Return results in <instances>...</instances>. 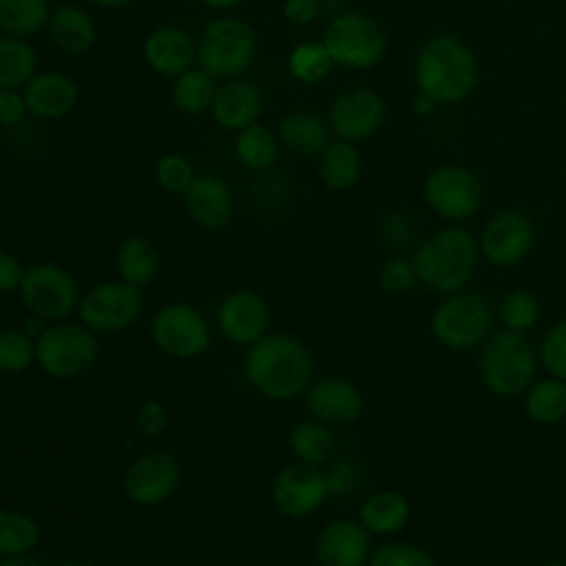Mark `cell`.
<instances>
[{
    "label": "cell",
    "instance_id": "1",
    "mask_svg": "<svg viewBox=\"0 0 566 566\" xmlns=\"http://www.w3.org/2000/svg\"><path fill=\"white\" fill-rule=\"evenodd\" d=\"M243 376L263 398L274 402L298 400L314 382V356L298 336L268 332L245 347Z\"/></svg>",
    "mask_w": 566,
    "mask_h": 566
},
{
    "label": "cell",
    "instance_id": "2",
    "mask_svg": "<svg viewBox=\"0 0 566 566\" xmlns=\"http://www.w3.org/2000/svg\"><path fill=\"white\" fill-rule=\"evenodd\" d=\"M413 82L420 93L440 106L460 104L480 84V64L473 49L453 33L429 35L413 57Z\"/></svg>",
    "mask_w": 566,
    "mask_h": 566
},
{
    "label": "cell",
    "instance_id": "3",
    "mask_svg": "<svg viewBox=\"0 0 566 566\" xmlns=\"http://www.w3.org/2000/svg\"><path fill=\"white\" fill-rule=\"evenodd\" d=\"M418 283L438 294H453L469 285L480 261V245L471 230L447 226L424 237L413 250Z\"/></svg>",
    "mask_w": 566,
    "mask_h": 566
},
{
    "label": "cell",
    "instance_id": "4",
    "mask_svg": "<svg viewBox=\"0 0 566 566\" xmlns=\"http://www.w3.org/2000/svg\"><path fill=\"white\" fill-rule=\"evenodd\" d=\"M537 363V349L524 332L500 329L484 340L480 349L478 371L491 394L500 398H511L528 389Z\"/></svg>",
    "mask_w": 566,
    "mask_h": 566
},
{
    "label": "cell",
    "instance_id": "5",
    "mask_svg": "<svg viewBox=\"0 0 566 566\" xmlns=\"http://www.w3.org/2000/svg\"><path fill=\"white\" fill-rule=\"evenodd\" d=\"M256 31L232 13L212 18L197 35V66L214 80L241 77L256 57Z\"/></svg>",
    "mask_w": 566,
    "mask_h": 566
},
{
    "label": "cell",
    "instance_id": "6",
    "mask_svg": "<svg viewBox=\"0 0 566 566\" xmlns=\"http://www.w3.org/2000/svg\"><path fill=\"white\" fill-rule=\"evenodd\" d=\"M495 310L491 301L478 292H453L436 305L431 314L433 338L453 352H469L482 347L493 334Z\"/></svg>",
    "mask_w": 566,
    "mask_h": 566
},
{
    "label": "cell",
    "instance_id": "7",
    "mask_svg": "<svg viewBox=\"0 0 566 566\" xmlns=\"http://www.w3.org/2000/svg\"><path fill=\"white\" fill-rule=\"evenodd\" d=\"M334 66L347 71L374 69L387 49L382 27L363 11H338L332 13L321 35Z\"/></svg>",
    "mask_w": 566,
    "mask_h": 566
},
{
    "label": "cell",
    "instance_id": "8",
    "mask_svg": "<svg viewBox=\"0 0 566 566\" xmlns=\"http://www.w3.org/2000/svg\"><path fill=\"white\" fill-rule=\"evenodd\" d=\"M97 356V334L80 321L49 323L35 338V365L55 380H73L86 374Z\"/></svg>",
    "mask_w": 566,
    "mask_h": 566
},
{
    "label": "cell",
    "instance_id": "9",
    "mask_svg": "<svg viewBox=\"0 0 566 566\" xmlns=\"http://www.w3.org/2000/svg\"><path fill=\"white\" fill-rule=\"evenodd\" d=\"M18 296L27 314L38 316L44 323H57L77 312L82 292L75 276L64 265L40 261L24 270Z\"/></svg>",
    "mask_w": 566,
    "mask_h": 566
},
{
    "label": "cell",
    "instance_id": "10",
    "mask_svg": "<svg viewBox=\"0 0 566 566\" xmlns=\"http://www.w3.org/2000/svg\"><path fill=\"white\" fill-rule=\"evenodd\" d=\"M148 334L153 345L172 360H195L212 343V329L203 312L186 301H170L157 307Z\"/></svg>",
    "mask_w": 566,
    "mask_h": 566
},
{
    "label": "cell",
    "instance_id": "11",
    "mask_svg": "<svg viewBox=\"0 0 566 566\" xmlns=\"http://www.w3.org/2000/svg\"><path fill=\"white\" fill-rule=\"evenodd\" d=\"M144 314L142 290L122 281H102L86 287L80 296L77 316L91 332L119 334L130 329Z\"/></svg>",
    "mask_w": 566,
    "mask_h": 566
},
{
    "label": "cell",
    "instance_id": "12",
    "mask_svg": "<svg viewBox=\"0 0 566 566\" xmlns=\"http://www.w3.org/2000/svg\"><path fill=\"white\" fill-rule=\"evenodd\" d=\"M482 195L480 177L460 164H440L422 181L424 203L453 223L471 219L482 206Z\"/></svg>",
    "mask_w": 566,
    "mask_h": 566
},
{
    "label": "cell",
    "instance_id": "13",
    "mask_svg": "<svg viewBox=\"0 0 566 566\" xmlns=\"http://www.w3.org/2000/svg\"><path fill=\"white\" fill-rule=\"evenodd\" d=\"M327 497L329 486L325 469L296 460L279 469L270 486L272 506L279 515L290 520H303L314 515Z\"/></svg>",
    "mask_w": 566,
    "mask_h": 566
},
{
    "label": "cell",
    "instance_id": "14",
    "mask_svg": "<svg viewBox=\"0 0 566 566\" xmlns=\"http://www.w3.org/2000/svg\"><path fill=\"white\" fill-rule=\"evenodd\" d=\"M387 117L385 97L371 86H349L340 91L327 108V124L336 139L360 144L374 137Z\"/></svg>",
    "mask_w": 566,
    "mask_h": 566
},
{
    "label": "cell",
    "instance_id": "15",
    "mask_svg": "<svg viewBox=\"0 0 566 566\" xmlns=\"http://www.w3.org/2000/svg\"><path fill=\"white\" fill-rule=\"evenodd\" d=\"M480 256L495 268H515L535 245V226L528 214L515 208H502L491 214L478 239Z\"/></svg>",
    "mask_w": 566,
    "mask_h": 566
},
{
    "label": "cell",
    "instance_id": "16",
    "mask_svg": "<svg viewBox=\"0 0 566 566\" xmlns=\"http://www.w3.org/2000/svg\"><path fill=\"white\" fill-rule=\"evenodd\" d=\"M122 484L133 504L159 506L177 493L181 484V467L172 453L150 449L128 462Z\"/></svg>",
    "mask_w": 566,
    "mask_h": 566
},
{
    "label": "cell",
    "instance_id": "17",
    "mask_svg": "<svg viewBox=\"0 0 566 566\" xmlns=\"http://www.w3.org/2000/svg\"><path fill=\"white\" fill-rule=\"evenodd\" d=\"M270 305L268 301L248 287H237L228 292L214 312V323L221 336L237 345V347H250L261 336L270 332Z\"/></svg>",
    "mask_w": 566,
    "mask_h": 566
},
{
    "label": "cell",
    "instance_id": "18",
    "mask_svg": "<svg viewBox=\"0 0 566 566\" xmlns=\"http://www.w3.org/2000/svg\"><path fill=\"white\" fill-rule=\"evenodd\" d=\"M303 402L312 418L329 427L352 424L363 416L365 409L363 391L345 376L314 378L303 396Z\"/></svg>",
    "mask_w": 566,
    "mask_h": 566
},
{
    "label": "cell",
    "instance_id": "19",
    "mask_svg": "<svg viewBox=\"0 0 566 566\" xmlns=\"http://www.w3.org/2000/svg\"><path fill=\"white\" fill-rule=\"evenodd\" d=\"M371 551V533L356 517L327 522L314 542L316 566H367Z\"/></svg>",
    "mask_w": 566,
    "mask_h": 566
},
{
    "label": "cell",
    "instance_id": "20",
    "mask_svg": "<svg viewBox=\"0 0 566 566\" xmlns=\"http://www.w3.org/2000/svg\"><path fill=\"white\" fill-rule=\"evenodd\" d=\"M142 57L155 75L175 80L197 64V38L177 24L155 27L142 42Z\"/></svg>",
    "mask_w": 566,
    "mask_h": 566
},
{
    "label": "cell",
    "instance_id": "21",
    "mask_svg": "<svg viewBox=\"0 0 566 566\" xmlns=\"http://www.w3.org/2000/svg\"><path fill=\"white\" fill-rule=\"evenodd\" d=\"M22 95H24L29 115L40 122L62 119L71 115L80 104L77 82L57 69L38 71L22 86Z\"/></svg>",
    "mask_w": 566,
    "mask_h": 566
},
{
    "label": "cell",
    "instance_id": "22",
    "mask_svg": "<svg viewBox=\"0 0 566 566\" xmlns=\"http://www.w3.org/2000/svg\"><path fill=\"white\" fill-rule=\"evenodd\" d=\"M181 197L190 221L201 230H223L234 217V192L219 175H197L192 186Z\"/></svg>",
    "mask_w": 566,
    "mask_h": 566
},
{
    "label": "cell",
    "instance_id": "23",
    "mask_svg": "<svg viewBox=\"0 0 566 566\" xmlns=\"http://www.w3.org/2000/svg\"><path fill=\"white\" fill-rule=\"evenodd\" d=\"M208 113L221 130L239 133L261 119V113H263L261 88L245 77L221 80V84H217Z\"/></svg>",
    "mask_w": 566,
    "mask_h": 566
},
{
    "label": "cell",
    "instance_id": "24",
    "mask_svg": "<svg viewBox=\"0 0 566 566\" xmlns=\"http://www.w3.org/2000/svg\"><path fill=\"white\" fill-rule=\"evenodd\" d=\"M46 33L60 53L84 55L97 40V24L84 7L66 2L51 11Z\"/></svg>",
    "mask_w": 566,
    "mask_h": 566
},
{
    "label": "cell",
    "instance_id": "25",
    "mask_svg": "<svg viewBox=\"0 0 566 566\" xmlns=\"http://www.w3.org/2000/svg\"><path fill=\"white\" fill-rule=\"evenodd\" d=\"M281 148L298 157H318L332 142V130L325 117L314 111H290L276 124Z\"/></svg>",
    "mask_w": 566,
    "mask_h": 566
},
{
    "label": "cell",
    "instance_id": "26",
    "mask_svg": "<svg viewBox=\"0 0 566 566\" xmlns=\"http://www.w3.org/2000/svg\"><path fill=\"white\" fill-rule=\"evenodd\" d=\"M318 179L332 192L352 190L363 177V155L358 144L345 139H332L318 153Z\"/></svg>",
    "mask_w": 566,
    "mask_h": 566
},
{
    "label": "cell",
    "instance_id": "27",
    "mask_svg": "<svg viewBox=\"0 0 566 566\" xmlns=\"http://www.w3.org/2000/svg\"><path fill=\"white\" fill-rule=\"evenodd\" d=\"M411 506L409 500L391 489H380L367 495L356 513V520L371 533V535H396L409 522Z\"/></svg>",
    "mask_w": 566,
    "mask_h": 566
},
{
    "label": "cell",
    "instance_id": "28",
    "mask_svg": "<svg viewBox=\"0 0 566 566\" xmlns=\"http://www.w3.org/2000/svg\"><path fill=\"white\" fill-rule=\"evenodd\" d=\"M117 279L144 290L159 274V252L155 243L142 234H130L122 239L115 250Z\"/></svg>",
    "mask_w": 566,
    "mask_h": 566
},
{
    "label": "cell",
    "instance_id": "29",
    "mask_svg": "<svg viewBox=\"0 0 566 566\" xmlns=\"http://www.w3.org/2000/svg\"><path fill=\"white\" fill-rule=\"evenodd\" d=\"M287 449L296 462L325 467L334 458L336 436L329 424L307 418L287 431Z\"/></svg>",
    "mask_w": 566,
    "mask_h": 566
},
{
    "label": "cell",
    "instance_id": "30",
    "mask_svg": "<svg viewBox=\"0 0 566 566\" xmlns=\"http://www.w3.org/2000/svg\"><path fill=\"white\" fill-rule=\"evenodd\" d=\"M234 135V157L243 168L252 172H263L276 166L281 144L270 126L256 122Z\"/></svg>",
    "mask_w": 566,
    "mask_h": 566
},
{
    "label": "cell",
    "instance_id": "31",
    "mask_svg": "<svg viewBox=\"0 0 566 566\" xmlns=\"http://www.w3.org/2000/svg\"><path fill=\"white\" fill-rule=\"evenodd\" d=\"M51 11V0H0V33L29 40L46 29Z\"/></svg>",
    "mask_w": 566,
    "mask_h": 566
},
{
    "label": "cell",
    "instance_id": "32",
    "mask_svg": "<svg viewBox=\"0 0 566 566\" xmlns=\"http://www.w3.org/2000/svg\"><path fill=\"white\" fill-rule=\"evenodd\" d=\"M217 80L201 66H192L177 75L170 86V102L184 115H201L210 111Z\"/></svg>",
    "mask_w": 566,
    "mask_h": 566
},
{
    "label": "cell",
    "instance_id": "33",
    "mask_svg": "<svg viewBox=\"0 0 566 566\" xmlns=\"http://www.w3.org/2000/svg\"><path fill=\"white\" fill-rule=\"evenodd\" d=\"M38 71V51L29 40L0 35V88H22Z\"/></svg>",
    "mask_w": 566,
    "mask_h": 566
},
{
    "label": "cell",
    "instance_id": "34",
    "mask_svg": "<svg viewBox=\"0 0 566 566\" xmlns=\"http://www.w3.org/2000/svg\"><path fill=\"white\" fill-rule=\"evenodd\" d=\"M524 411L537 424H557L566 418V382L553 376L535 380L524 391Z\"/></svg>",
    "mask_w": 566,
    "mask_h": 566
},
{
    "label": "cell",
    "instance_id": "35",
    "mask_svg": "<svg viewBox=\"0 0 566 566\" xmlns=\"http://www.w3.org/2000/svg\"><path fill=\"white\" fill-rule=\"evenodd\" d=\"M287 73L298 84H321L325 77H329L334 69V60L329 57L327 49L321 40H305L290 49L285 60Z\"/></svg>",
    "mask_w": 566,
    "mask_h": 566
},
{
    "label": "cell",
    "instance_id": "36",
    "mask_svg": "<svg viewBox=\"0 0 566 566\" xmlns=\"http://www.w3.org/2000/svg\"><path fill=\"white\" fill-rule=\"evenodd\" d=\"M40 524L13 509H0V557L33 553L40 544Z\"/></svg>",
    "mask_w": 566,
    "mask_h": 566
},
{
    "label": "cell",
    "instance_id": "37",
    "mask_svg": "<svg viewBox=\"0 0 566 566\" xmlns=\"http://www.w3.org/2000/svg\"><path fill=\"white\" fill-rule=\"evenodd\" d=\"M542 314L537 296L526 287H513L509 290L497 305V318L504 325V329L513 332H528L533 325H537Z\"/></svg>",
    "mask_w": 566,
    "mask_h": 566
},
{
    "label": "cell",
    "instance_id": "38",
    "mask_svg": "<svg viewBox=\"0 0 566 566\" xmlns=\"http://www.w3.org/2000/svg\"><path fill=\"white\" fill-rule=\"evenodd\" d=\"M35 365V338L22 327L0 329V371L22 374Z\"/></svg>",
    "mask_w": 566,
    "mask_h": 566
},
{
    "label": "cell",
    "instance_id": "39",
    "mask_svg": "<svg viewBox=\"0 0 566 566\" xmlns=\"http://www.w3.org/2000/svg\"><path fill=\"white\" fill-rule=\"evenodd\" d=\"M292 197V184L287 177L274 168L254 172V179L250 184V199L256 208L265 212H276L287 206Z\"/></svg>",
    "mask_w": 566,
    "mask_h": 566
},
{
    "label": "cell",
    "instance_id": "40",
    "mask_svg": "<svg viewBox=\"0 0 566 566\" xmlns=\"http://www.w3.org/2000/svg\"><path fill=\"white\" fill-rule=\"evenodd\" d=\"M153 175L157 186L170 195H184L197 179V170L184 153H164L157 159Z\"/></svg>",
    "mask_w": 566,
    "mask_h": 566
},
{
    "label": "cell",
    "instance_id": "41",
    "mask_svg": "<svg viewBox=\"0 0 566 566\" xmlns=\"http://www.w3.org/2000/svg\"><path fill=\"white\" fill-rule=\"evenodd\" d=\"M367 566H436V559L418 544L389 539L371 551Z\"/></svg>",
    "mask_w": 566,
    "mask_h": 566
},
{
    "label": "cell",
    "instance_id": "42",
    "mask_svg": "<svg viewBox=\"0 0 566 566\" xmlns=\"http://www.w3.org/2000/svg\"><path fill=\"white\" fill-rule=\"evenodd\" d=\"M537 360L548 376L566 382V318L553 323L539 340Z\"/></svg>",
    "mask_w": 566,
    "mask_h": 566
},
{
    "label": "cell",
    "instance_id": "43",
    "mask_svg": "<svg viewBox=\"0 0 566 566\" xmlns=\"http://www.w3.org/2000/svg\"><path fill=\"white\" fill-rule=\"evenodd\" d=\"M413 234H416V226L411 214L398 208L387 210L376 223L378 241L394 252H402L405 248H409L413 243Z\"/></svg>",
    "mask_w": 566,
    "mask_h": 566
},
{
    "label": "cell",
    "instance_id": "44",
    "mask_svg": "<svg viewBox=\"0 0 566 566\" xmlns=\"http://www.w3.org/2000/svg\"><path fill=\"white\" fill-rule=\"evenodd\" d=\"M378 283L391 296L409 294L418 285V274H416L413 261L402 254L385 259L378 270Z\"/></svg>",
    "mask_w": 566,
    "mask_h": 566
},
{
    "label": "cell",
    "instance_id": "45",
    "mask_svg": "<svg viewBox=\"0 0 566 566\" xmlns=\"http://www.w3.org/2000/svg\"><path fill=\"white\" fill-rule=\"evenodd\" d=\"M327 475V486H329V497H345V495H354L363 489L365 484V471L358 462L340 458L334 460L329 464V469H325Z\"/></svg>",
    "mask_w": 566,
    "mask_h": 566
},
{
    "label": "cell",
    "instance_id": "46",
    "mask_svg": "<svg viewBox=\"0 0 566 566\" xmlns=\"http://www.w3.org/2000/svg\"><path fill=\"white\" fill-rule=\"evenodd\" d=\"M135 424L144 436H161L170 424L166 405L157 398L144 400L135 413Z\"/></svg>",
    "mask_w": 566,
    "mask_h": 566
},
{
    "label": "cell",
    "instance_id": "47",
    "mask_svg": "<svg viewBox=\"0 0 566 566\" xmlns=\"http://www.w3.org/2000/svg\"><path fill=\"white\" fill-rule=\"evenodd\" d=\"M29 117L22 88H0V128L13 130Z\"/></svg>",
    "mask_w": 566,
    "mask_h": 566
},
{
    "label": "cell",
    "instance_id": "48",
    "mask_svg": "<svg viewBox=\"0 0 566 566\" xmlns=\"http://www.w3.org/2000/svg\"><path fill=\"white\" fill-rule=\"evenodd\" d=\"M325 4L323 0H283L281 13L292 27H307L318 20Z\"/></svg>",
    "mask_w": 566,
    "mask_h": 566
},
{
    "label": "cell",
    "instance_id": "49",
    "mask_svg": "<svg viewBox=\"0 0 566 566\" xmlns=\"http://www.w3.org/2000/svg\"><path fill=\"white\" fill-rule=\"evenodd\" d=\"M24 270L27 268L22 265V261L13 252L0 248V296L2 294H13V292L18 294Z\"/></svg>",
    "mask_w": 566,
    "mask_h": 566
},
{
    "label": "cell",
    "instance_id": "50",
    "mask_svg": "<svg viewBox=\"0 0 566 566\" xmlns=\"http://www.w3.org/2000/svg\"><path fill=\"white\" fill-rule=\"evenodd\" d=\"M438 102L431 97V95H427V93H416V97H413V102H411V111H413V115H418V117H431L436 111H438Z\"/></svg>",
    "mask_w": 566,
    "mask_h": 566
},
{
    "label": "cell",
    "instance_id": "51",
    "mask_svg": "<svg viewBox=\"0 0 566 566\" xmlns=\"http://www.w3.org/2000/svg\"><path fill=\"white\" fill-rule=\"evenodd\" d=\"M201 7H206V9H210V11H214V13H230V11H234V9H239L241 7V2L243 0H197Z\"/></svg>",
    "mask_w": 566,
    "mask_h": 566
},
{
    "label": "cell",
    "instance_id": "52",
    "mask_svg": "<svg viewBox=\"0 0 566 566\" xmlns=\"http://www.w3.org/2000/svg\"><path fill=\"white\" fill-rule=\"evenodd\" d=\"M0 566H42V562L38 557H33V553H27V555L0 557Z\"/></svg>",
    "mask_w": 566,
    "mask_h": 566
},
{
    "label": "cell",
    "instance_id": "53",
    "mask_svg": "<svg viewBox=\"0 0 566 566\" xmlns=\"http://www.w3.org/2000/svg\"><path fill=\"white\" fill-rule=\"evenodd\" d=\"M88 4L93 7H99V9H106V11H113V9H126L130 4H135V0H86Z\"/></svg>",
    "mask_w": 566,
    "mask_h": 566
},
{
    "label": "cell",
    "instance_id": "54",
    "mask_svg": "<svg viewBox=\"0 0 566 566\" xmlns=\"http://www.w3.org/2000/svg\"><path fill=\"white\" fill-rule=\"evenodd\" d=\"M51 566H93V564L84 562V559H62V562H55Z\"/></svg>",
    "mask_w": 566,
    "mask_h": 566
},
{
    "label": "cell",
    "instance_id": "55",
    "mask_svg": "<svg viewBox=\"0 0 566 566\" xmlns=\"http://www.w3.org/2000/svg\"><path fill=\"white\" fill-rule=\"evenodd\" d=\"M544 566H566V562H548V564H544Z\"/></svg>",
    "mask_w": 566,
    "mask_h": 566
}]
</instances>
